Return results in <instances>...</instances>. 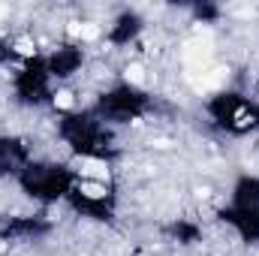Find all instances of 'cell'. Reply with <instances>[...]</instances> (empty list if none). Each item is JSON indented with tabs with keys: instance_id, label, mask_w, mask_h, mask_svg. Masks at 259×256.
Segmentation results:
<instances>
[{
	"instance_id": "1",
	"label": "cell",
	"mask_w": 259,
	"mask_h": 256,
	"mask_svg": "<svg viewBox=\"0 0 259 256\" xmlns=\"http://www.w3.org/2000/svg\"><path fill=\"white\" fill-rule=\"evenodd\" d=\"M75 172L84 178V181H109L112 178V169H109V163L106 160H100V157H91V154H81L78 160H75Z\"/></svg>"
},
{
	"instance_id": "2",
	"label": "cell",
	"mask_w": 259,
	"mask_h": 256,
	"mask_svg": "<svg viewBox=\"0 0 259 256\" xmlns=\"http://www.w3.org/2000/svg\"><path fill=\"white\" fill-rule=\"evenodd\" d=\"M75 190L81 193L84 199H91V202H103V199L109 196V187H106L103 181H84V178H81V181L75 184Z\"/></svg>"
},
{
	"instance_id": "3",
	"label": "cell",
	"mask_w": 259,
	"mask_h": 256,
	"mask_svg": "<svg viewBox=\"0 0 259 256\" xmlns=\"http://www.w3.org/2000/svg\"><path fill=\"white\" fill-rule=\"evenodd\" d=\"M52 103H55V109H72L75 106V94L69 88H61V91H55Z\"/></svg>"
},
{
	"instance_id": "4",
	"label": "cell",
	"mask_w": 259,
	"mask_h": 256,
	"mask_svg": "<svg viewBox=\"0 0 259 256\" xmlns=\"http://www.w3.org/2000/svg\"><path fill=\"white\" fill-rule=\"evenodd\" d=\"M15 52H18L21 58H33V55H36V42H33L30 36H18V39H15Z\"/></svg>"
},
{
	"instance_id": "5",
	"label": "cell",
	"mask_w": 259,
	"mask_h": 256,
	"mask_svg": "<svg viewBox=\"0 0 259 256\" xmlns=\"http://www.w3.org/2000/svg\"><path fill=\"white\" fill-rule=\"evenodd\" d=\"M124 75H127V81H133V84H145V66L142 64H130Z\"/></svg>"
},
{
	"instance_id": "6",
	"label": "cell",
	"mask_w": 259,
	"mask_h": 256,
	"mask_svg": "<svg viewBox=\"0 0 259 256\" xmlns=\"http://www.w3.org/2000/svg\"><path fill=\"white\" fill-rule=\"evenodd\" d=\"M6 250H9V241H6V238H3V235H0V256L6 253Z\"/></svg>"
}]
</instances>
